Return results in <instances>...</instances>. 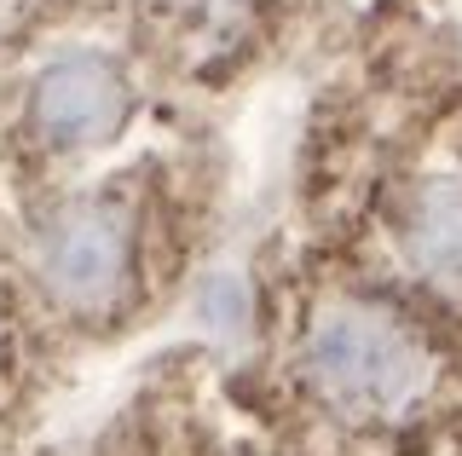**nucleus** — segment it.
<instances>
[{
  "mask_svg": "<svg viewBox=\"0 0 462 456\" xmlns=\"http://www.w3.org/2000/svg\"><path fill=\"white\" fill-rule=\"evenodd\" d=\"M307 381L329 410L353 422L399 416L428 388V359L393 318L370 306H329L307 335Z\"/></svg>",
  "mask_w": 462,
  "mask_h": 456,
  "instance_id": "1",
  "label": "nucleus"
},
{
  "mask_svg": "<svg viewBox=\"0 0 462 456\" xmlns=\"http://www.w3.org/2000/svg\"><path fill=\"white\" fill-rule=\"evenodd\" d=\"M41 283L69 306H105L127 278V225L98 203L58 208L35 243Z\"/></svg>",
  "mask_w": 462,
  "mask_h": 456,
  "instance_id": "2",
  "label": "nucleus"
},
{
  "mask_svg": "<svg viewBox=\"0 0 462 456\" xmlns=\"http://www.w3.org/2000/svg\"><path fill=\"white\" fill-rule=\"evenodd\" d=\"M127 116V87L105 59H69L47 64V76L35 81V122L52 145H98L110 139Z\"/></svg>",
  "mask_w": 462,
  "mask_h": 456,
  "instance_id": "3",
  "label": "nucleus"
},
{
  "mask_svg": "<svg viewBox=\"0 0 462 456\" xmlns=\"http://www.w3.org/2000/svg\"><path fill=\"white\" fill-rule=\"evenodd\" d=\"M411 254L433 278L462 283V179H433L411 208Z\"/></svg>",
  "mask_w": 462,
  "mask_h": 456,
  "instance_id": "4",
  "label": "nucleus"
}]
</instances>
